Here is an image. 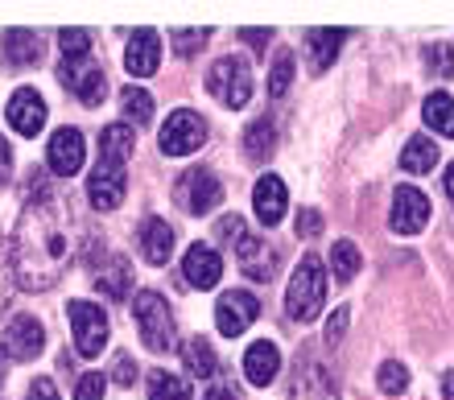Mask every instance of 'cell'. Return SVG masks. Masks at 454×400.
Listing matches in <instances>:
<instances>
[{
  "instance_id": "obj_4",
  "label": "cell",
  "mask_w": 454,
  "mask_h": 400,
  "mask_svg": "<svg viewBox=\"0 0 454 400\" xmlns=\"http://www.w3.org/2000/svg\"><path fill=\"white\" fill-rule=\"evenodd\" d=\"M289 318L294 322H314L326 306V272L318 256H301V264L289 277V294H286Z\"/></svg>"
},
{
  "instance_id": "obj_3",
  "label": "cell",
  "mask_w": 454,
  "mask_h": 400,
  "mask_svg": "<svg viewBox=\"0 0 454 400\" xmlns=\"http://www.w3.org/2000/svg\"><path fill=\"white\" fill-rule=\"evenodd\" d=\"M215 231H219V239L231 247V256L244 264V272H248L252 281H273V264H277L273 247L264 244L261 236H252L248 224H244L239 215H223Z\"/></svg>"
},
{
  "instance_id": "obj_33",
  "label": "cell",
  "mask_w": 454,
  "mask_h": 400,
  "mask_svg": "<svg viewBox=\"0 0 454 400\" xmlns=\"http://www.w3.org/2000/svg\"><path fill=\"white\" fill-rule=\"evenodd\" d=\"M426 67H430L438 79H450L454 75V46L450 42H434V46H426Z\"/></svg>"
},
{
  "instance_id": "obj_37",
  "label": "cell",
  "mask_w": 454,
  "mask_h": 400,
  "mask_svg": "<svg viewBox=\"0 0 454 400\" xmlns=\"http://www.w3.org/2000/svg\"><path fill=\"white\" fill-rule=\"evenodd\" d=\"M294 227H298V239H314L318 231H323V215L314 211V207H301L298 224H294Z\"/></svg>"
},
{
  "instance_id": "obj_12",
  "label": "cell",
  "mask_w": 454,
  "mask_h": 400,
  "mask_svg": "<svg viewBox=\"0 0 454 400\" xmlns=\"http://www.w3.org/2000/svg\"><path fill=\"white\" fill-rule=\"evenodd\" d=\"M388 224H393V231H401V236H418L421 227L430 224V199H426L418 186H396Z\"/></svg>"
},
{
  "instance_id": "obj_24",
  "label": "cell",
  "mask_w": 454,
  "mask_h": 400,
  "mask_svg": "<svg viewBox=\"0 0 454 400\" xmlns=\"http://www.w3.org/2000/svg\"><path fill=\"white\" fill-rule=\"evenodd\" d=\"M129 285H132V264L124 256H112L108 269H99V277H96V289L104 297H112V302H124Z\"/></svg>"
},
{
  "instance_id": "obj_2",
  "label": "cell",
  "mask_w": 454,
  "mask_h": 400,
  "mask_svg": "<svg viewBox=\"0 0 454 400\" xmlns=\"http://www.w3.org/2000/svg\"><path fill=\"white\" fill-rule=\"evenodd\" d=\"M137 149V132L129 124H108L104 137H99V161L96 174L87 177V194H91V207L99 211H116L124 202V190H129V157Z\"/></svg>"
},
{
  "instance_id": "obj_23",
  "label": "cell",
  "mask_w": 454,
  "mask_h": 400,
  "mask_svg": "<svg viewBox=\"0 0 454 400\" xmlns=\"http://www.w3.org/2000/svg\"><path fill=\"white\" fill-rule=\"evenodd\" d=\"M347 37V29H310L306 34V50H310V71L323 75L339 54V42Z\"/></svg>"
},
{
  "instance_id": "obj_13",
  "label": "cell",
  "mask_w": 454,
  "mask_h": 400,
  "mask_svg": "<svg viewBox=\"0 0 454 400\" xmlns=\"http://www.w3.org/2000/svg\"><path fill=\"white\" fill-rule=\"evenodd\" d=\"M256 314H261V302H256V297L244 294V289H227L215 306V326H219V334L236 339V334H244V330L256 322Z\"/></svg>"
},
{
  "instance_id": "obj_35",
  "label": "cell",
  "mask_w": 454,
  "mask_h": 400,
  "mask_svg": "<svg viewBox=\"0 0 454 400\" xmlns=\"http://www.w3.org/2000/svg\"><path fill=\"white\" fill-rule=\"evenodd\" d=\"M62 59H87L91 54V34L87 29H59Z\"/></svg>"
},
{
  "instance_id": "obj_14",
  "label": "cell",
  "mask_w": 454,
  "mask_h": 400,
  "mask_svg": "<svg viewBox=\"0 0 454 400\" xmlns=\"http://www.w3.org/2000/svg\"><path fill=\"white\" fill-rule=\"evenodd\" d=\"M0 347H4V355H9V359L29 364V359H37V355H42V347H46V330H42V322H37V318L21 314V318H12L9 326H4Z\"/></svg>"
},
{
  "instance_id": "obj_16",
  "label": "cell",
  "mask_w": 454,
  "mask_h": 400,
  "mask_svg": "<svg viewBox=\"0 0 454 400\" xmlns=\"http://www.w3.org/2000/svg\"><path fill=\"white\" fill-rule=\"evenodd\" d=\"M4 116H9V124L21 132V137H37L42 124H46V99H42L34 87H17L9 107H4Z\"/></svg>"
},
{
  "instance_id": "obj_28",
  "label": "cell",
  "mask_w": 454,
  "mask_h": 400,
  "mask_svg": "<svg viewBox=\"0 0 454 400\" xmlns=\"http://www.w3.org/2000/svg\"><path fill=\"white\" fill-rule=\"evenodd\" d=\"M182 355H186V367H191L199 380L219 376V359H215V351H211V342L207 339H191L186 347H182Z\"/></svg>"
},
{
  "instance_id": "obj_41",
  "label": "cell",
  "mask_w": 454,
  "mask_h": 400,
  "mask_svg": "<svg viewBox=\"0 0 454 400\" xmlns=\"http://www.w3.org/2000/svg\"><path fill=\"white\" fill-rule=\"evenodd\" d=\"M343 334H347V306H339L331 314V322H326V342H339Z\"/></svg>"
},
{
  "instance_id": "obj_39",
  "label": "cell",
  "mask_w": 454,
  "mask_h": 400,
  "mask_svg": "<svg viewBox=\"0 0 454 400\" xmlns=\"http://www.w3.org/2000/svg\"><path fill=\"white\" fill-rule=\"evenodd\" d=\"M12 269H9V256H4V252H0V314H4V310H9V302H12Z\"/></svg>"
},
{
  "instance_id": "obj_17",
  "label": "cell",
  "mask_w": 454,
  "mask_h": 400,
  "mask_svg": "<svg viewBox=\"0 0 454 400\" xmlns=\"http://www.w3.org/2000/svg\"><path fill=\"white\" fill-rule=\"evenodd\" d=\"M182 277H186L191 289H215L219 277H223V260H219L215 247L194 244L191 252H186V260H182Z\"/></svg>"
},
{
  "instance_id": "obj_45",
  "label": "cell",
  "mask_w": 454,
  "mask_h": 400,
  "mask_svg": "<svg viewBox=\"0 0 454 400\" xmlns=\"http://www.w3.org/2000/svg\"><path fill=\"white\" fill-rule=\"evenodd\" d=\"M203 400H239V396H236V392H231V388H223V384H215V388L207 392Z\"/></svg>"
},
{
  "instance_id": "obj_15",
  "label": "cell",
  "mask_w": 454,
  "mask_h": 400,
  "mask_svg": "<svg viewBox=\"0 0 454 400\" xmlns=\"http://www.w3.org/2000/svg\"><path fill=\"white\" fill-rule=\"evenodd\" d=\"M83 157H87V141H83V132L79 129H59L54 137H50L46 161L59 177L79 174V169H83Z\"/></svg>"
},
{
  "instance_id": "obj_29",
  "label": "cell",
  "mask_w": 454,
  "mask_h": 400,
  "mask_svg": "<svg viewBox=\"0 0 454 400\" xmlns=\"http://www.w3.org/2000/svg\"><path fill=\"white\" fill-rule=\"evenodd\" d=\"M149 400H191V384L174 372H149Z\"/></svg>"
},
{
  "instance_id": "obj_40",
  "label": "cell",
  "mask_w": 454,
  "mask_h": 400,
  "mask_svg": "<svg viewBox=\"0 0 454 400\" xmlns=\"http://www.w3.org/2000/svg\"><path fill=\"white\" fill-rule=\"evenodd\" d=\"M25 400H59V388H54V380H34L29 384V392H25Z\"/></svg>"
},
{
  "instance_id": "obj_43",
  "label": "cell",
  "mask_w": 454,
  "mask_h": 400,
  "mask_svg": "<svg viewBox=\"0 0 454 400\" xmlns=\"http://www.w3.org/2000/svg\"><path fill=\"white\" fill-rule=\"evenodd\" d=\"M12 177V149H9V141L0 137V186Z\"/></svg>"
},
{
  "instance_id": "obj_25",
  "label": "cell",
  "mask_w": 454,
  "mask_h": 400,
  "mask_svg": "<svg viewBox=\"0 0 454 400\" xmlns=\"http://www.w3.org/2000/svg\"><path fill=\"white\" fill-rule=\"evenodd\" d=\"M277 149V124L269 116H261L256 124H248V132H244V153L252 157V161H269V153Z\"/></svg>"
},
{
  "instance_id": "obj_34",
  "label": "cell",
  "mask_w": 454,
  "mask_h": 400,
  "mask_svg": "<svg viewBox=\"0 0 454 400\" xmlns=\"http://www.w3.org/2000/svg\"><path fill=\"white\" fill-rule=\"evenodd\" d=\"M376 384H380V392H388V396H401V392L409 388V372L401 364H380V372H376Z\"/></svg>"
},
{
  "instance_id": "obj_6",
  "label": "cell",
  "mask_w": 454,
  "mask_h": 400,
  "mask_svg": "<svg viewBox=\"0 0 454 400\" xmlns=\"http://www.w3.org/2000/svg\"><path fill=\"white\" fill-rule=\"evenodd\" d=\"M289 400H339L335 372H331V364H326L323 355L298 351L294 380H289Z\"/></svg>"
},
{
  "instance_id": "obj_10",
  "label": "cell",
  "mask_w": 454,
  "mask_h": 400,
  "mask_svg": "<svg viewBox=\"0 0 454 400\" xmlns=\"http://www.w3.org/2000/svg\"><path fill=\"white\" fill-rule=\"evenodd\" d=\"M203 141H207V124L191 107L169 112V120L161 124V153L166 157H191L194 149H203Z\"/></svg>"
},
{
  "instance_id": "obj_5",
  "label": "cell",
  "mask_w": 454,
  "mask_h": 400,
  "mask_svg": "<svg viewBox=\"0 0 454 400\" xmlns=\"http://www.w3.org/2000/svg\"><path fill=\"white\" fill-rule=\"evenodd\" d=\"M132 318H137V330H141V339L149 351H174V314H169L166 297L153 294V289H141V294L132 297Z\"/></svg>"
},
{
  "instance_id": "obj_19",
  "label": "cell",
  "mask_w": 454,
  "mask_h": 400,
  "mask_svg": "<svg viewBox=\"0 0 454 400\" xmlns=\"http://www.w3.org/2000/svg\"><path fill=\"white\" fill-rule=\"evenodd\" d=\"M286 182L277 174H264L261 182H256V190H252V207H256V219H261L264 227H277L281 224V215H286Z\"/></svg>"
},
{
  "instance_id": "obj_36",
  "label": "cell",
  "mask_w": 454,
  "mask_h": 400,
  "mask_svg": "<svg viewBox=\"0 0 454 400\" xmlns=\"http://www.w3.org/2000/svg\"><path fill=\"white\" fill-rule=\"evenodd\" d=\"M169 37H174V50L191 59L194 50H203V46H207V37H211V29H174Z\"/></svg>"
},
{
  "instance_id": "obj_11",
  "label": "cell",
  "mask_w": 454,
  "mask_h": 400,
  "mask_svg": "<svg viewBox=\"0 0 454 400\" xmlns=\"http://www.w3.org/2000/svg\"><path fill=\"white\" fill-rule=\"evenodd\" d=\"M174 199H178L182 211L211 215L223 202V186H219V177L211 169H186L178 177V186H174Z\"/></svg>"
},
{
  "instance_id": "obj_20",
  "label": "cell",
  "mask_w": 454,
  "mask_h": 400,
  "mask_svg": "<svg viewBox=\"0 0 454 400\" xmlns=\"http://www.w3.org/2000/svg\"><path fill=\"white\" fill-rule=\"evenodd\" d=\"M124 67H129V75H137V79H145V75H157V67H161V42H157L153 29H137V34L129 37Z\"/></svg>"
},
{
  "instance_id": "obj_38",
  "label": "cell",
  "mask_w": 454,
  "mask_h": 400,
  "mask_svg": "<svg viewBox=\"0 0 454 400\" xmlns=\"http://www.w3.org/2000/svg\"><path fill=\"white\" fill-rule=\"evenodd\" d=\"M74 400H104V372H87L74 388Z\"/></svg>"
},
{
  "instance_id": "obj_42",
  "label": "cell",
  "mask_w": 454,
  "mask_h": 400,
  "mask_svg": "<svg viewBox=\"0 0 454 400\" xmlns=\"http://www.w3.org/2000/svg\"><path fill=\"white\" fill-rule=\"evenodd\" d=\"M239 37H244L256 54H264V50H269V29H239Z\"/></svg>"
},
{
  "instance_id": "obj_31",
  "label": "cell",
  "mask_w": 454,
  "mask_h": 400,
  "mask_svg": "<svg viewBox=\"0 0 454 400\" xmlns=\"http://www.w3.org/2000/svg\"><path fill=\"white\" fill-rule=\"evenodd\" d=\"M331 269H335L339 281H351L359 272V247L351 244V239H335V247H331Z\"/></svg>"
},
{
  "instance_id": "obj_47",
  "label": "cell",
  "mask_w": 454,
  "mask_h": 400,
  "mask_svg": "<svg viewBox=\"0 0 454 400\" xmlns=\"http://www.w3.org/2000/svg\"><path fill=\"white\" fill-rule=\"evenodd\" d=\"M446 194H450V202H454V161L446 165Z\"/></svg>"
},
{
  "instance_id": "obj_46",
  "label": "cell",
  "mask_w": 454,
  "mask_h": 400,
  "mask_svg": "<svg viewBox=\"0 0 454 400\" xmlns=\"http://www.w3.org/2000/svg\"><path fill=\"white\" fill-rule=\"evenodd\" d=\"M442 396L454 400V372H446V376H442Z\"/></svg>"
},
{
  "instance_id": "obj_32",
  "label": "cell",
  "mask_w": 454,
  "mask_h": 400,
  "mask_svg": "<svg viewBox=\"0 0 454 400\" xmlns=\"http://www.w3.org/2000/svg\"><path fill=\"white\" fill-rule=\"evenodd\" d=\"M289 82H294V54L289 50H281L273 62V71H269V95L273 99H281V95L289 91Z\"/></svg>"
},
{
  "instance_id": "obj_26",
  "label": "cell",
  "mask_w": 454,
  "mask_h": 400,
  "mask_svg": "<svg viewBox=\"0 0 454 400\" xmlns=\"http://www.w3.org/2000/svg\"><path fill=\"white\" fill-rule=\"evenodd\" d=\"M434 165H438V145L430 137H413V141L401 149V169L405 174H430Z\"/></svg>"
},
{
  "instance_id": "obj_18",
  "label": "cell",
  "mask_w": 454,
  "mask_h": 400,
  "mask_svg": "<svg viewBox=\"0 0 454 400\" xmlns=\"http://www.w3.org/2000/svg\"><path fill=\"white\" fill-rule=\"evenodd\" d=\"M137 239H141V256L149 260V264H169L174 247H178L174 227H169L166 219H157V215H149V219H145L141 231H137Z\"/></svg>"
},
{
  "instance_id": "obj_22",
  "label": "cell",
  "mask_w": 454,
  "mask_h": 400,
  "mask_svg": "<svg viewBox=\"0 0 454 400\" xmlns=\"http://www.w3.org/2000/svg\"><path fill=\"white\" fill-rule=\"evenodd\" d=\"M46 54V42L34 29H9L4 34V62L9 67H37Z\"/></svg>"
},
{
  "instance_id": "obj_9",
  "label": "cell",
  "mask_w": 454,
  "mask_h": 400,
  "mask_svg": "<svg viewBox=\"0 0 454 400\" xmlns=\"http://www.w3.org/2000/svg\"><path fill=\"white\" fill-rule=\"evenodd\" d=\"M207 91L215 95L223 107H244L252 95V71L248 62L239 59V54H227V59H219L215 67H211V75H207Z\"/></svg>"
},
{
  "instance_id": "obj_1",
  "label": "cell",
  "mask_w": 454,
  "mask_h": 400,
  "mask_svg": "<svg viewBox=\"0 0 454 400\" xmlns=\"http://www.w3.org/2000/svg\"><path fill=\"white\" fill-rule=\"evenodd\" d=\"M71 260H74L71 207L59 194L37 190L34 199L21 207V219H17L9 239L12 281L29 289V294H46L67 277Z\"/></svg>"
},
{
  "instance_id": "obj_44",
  "label": "cell",
  "mask_w": 454,
  "mask_h": 400,
  "mask_svg": "<svg viewBox=\"0 0 454 400\" xmlns=\"http://www.w3.org/2000/svg\"><path fill=\"white\" fill-rule=\"evenodd\" d=\"M132 380H137L132 359H129V355H120V359H116V384H132Z\"/></svg>"
},
{
  "instance_id": "obj_7",
  "label": "cell",
  "mask_w": 454,
  "mask_h": 400,
  "mask_svg": "<svg viewBox=\"0 0 454 400\" xmlns=\"http://www.w3.org/2000/svg\"><path fill=\"white\" fill-rule=\"evenodd\" d=\"M67 322H71V334H74V351L83 355V359L104 355L108 334H112L104 310L91 306V302H71V306H67Z\"/></svg>"
},
{
  "instance_id": "obj_30",
  "label": "cell",
  "mask_w": 454,
  "mask_h": 400,
  "mask_svg": "<svg viewBox=\"0 0 454 400\" xmlns=\"http://www.w3.org/2000/svg\"><path fill=\"white\" fill-rule=\"evenodd\" d=\"M120 104H124V116H129L137 129L153 120V95L141 91V87H124V91H120Z\"/></svg>"
},
{
  "instance_id": "obj_27",
  "label": "cell",
  "mask_w": 454,
  "mask_h": 400,
  "mask_svg": "<svg viewBox=\"0 0 454 400\" xmlns=\"http://www.w3.org/2000/svg\"><path fill=\"white\" fill-rule=\"evenodd\" d=\"M421 116H426V124H430L438 137H454V99L446 91H434L430 99H426V107H421Z\"/></svg>"
},
{
  "instance_id": "obj_8",
  "label": "cell",
  "mask_w": 454,
  "mask_h": 400,
  "mask_svg": "<svg viewBox=\"0 0 454 400\" xmlns=\"http://www.w3.org/2000/svg\"><path fill=\"white\" fill-rule=\"evenodd\" d=\"M59 82L83 107H99L104 104V95H108V75H104V67H99L91 54H87V59H62Z\"/></svg>"
},
{
  "instance_id": "obj_48",
  "label": "cell",
  "mask_w": 454,
  "mask_h": 400,
  "mask_svg": "<svg viewBox=\"0 0 454 400\" xmlns=\"http://www.w3.org/2000/svg\"><path fill=\"white\" fill-rule=\"evenodd\" d=\"M0 384H4V359H0Z\"/></svg>"
},
{
  "instance_id": "obj_21",
  "label": "cell",
  "mask_w": 454,
  "mask_h": 400,
  "mask_svg": "<svg viewBox=\"0 0 454 400\" xmlns=\"http://www.w3.org/2000/svg\"><path fill=\"white\" fill-rule=\"evenodd\" d=\"M277 372H281V351H277L273 342H252L248 351H244V376L248 384L264 388V384H273Z\"/></svg>"
}]
</instances>
